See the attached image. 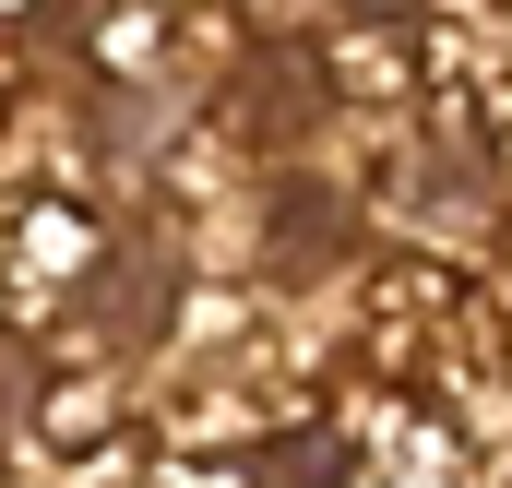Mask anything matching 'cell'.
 <instances>
[{"instance_id": "cell-1", "label": "cell", "mask_w": 512, "mask_h": 488, "mask_svg": "<svg viewBox=\"0 0 512 488\" xmlns=\"http://www.w3.org/2000/svg\"><path fill=\"white\" fill-rule=\"evenodd\" d=\"M96 274H108L96 191H0V334L60 322Z\"/></svg>"}]
</instances>
